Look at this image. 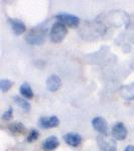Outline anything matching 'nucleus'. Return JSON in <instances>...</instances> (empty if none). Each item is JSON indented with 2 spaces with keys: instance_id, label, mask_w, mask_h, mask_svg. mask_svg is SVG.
Returning <instances> with one entry per match:
<instances>
[{
  "instance_id": "1",
  "label": "nucleus",
  "mask_w": 134,
  "mask_h": 151,
  "mask_svg": "<svg viewBox=\"0 0 134 151\" xmlns=\"http://www.w3.org/2000/svg\"><path fill=\"white\" fill-rule=\"evenodd\" d=\"M67 33H68V28L66 27L65 24L61 22H55L52 26V29H50V38L53 42L60 43L65 40Z\"/></svg>"
},
{
  "instance_id": "2",
  "label": "nucleus",
  "mask_w": 134,
  "mask_h": 151,
  "mask_svg": "<svg viewBox=\"0 0 134 151\" xmlns=\"http://www.w3.org/2000/svg\"><path fill=\"white\" fill-rule=\"evenodd\" d=\"M45 40V31L41 27H35L28 32L26 36V41L30 45H43Z\"/></svg>"
},
{
  "instance_id": "3",
  "label": "nucleus",
  "mask_w": 134,
  "mask_h": 151,
  "mask_svg": "<svg viewBox=\"0 0 134 151\" xmlns=\"http://www.w3.org/2000/svg\"><path fill=\"white\" fill-rule=\"evenodd\" d=\"M97 142L101 151H117L116 142L107 136H98Z\"/></svg>"
},
{
  "instance_id": "4",
  "label": "nucleus",
  "mask_w": 134,
  "mask_h": 151,
  "mask_svg": "<svg viewBox=\"0 0 134 151\" xmlns=\"http://www.w3.org/2000/svg\"><path fill=\"white\" fill-rule=\"evenodd\" d=\"M57 19L58 22L68 25L70 27H77L80 23V18L77 17L76 15L69 13H60L57 15Z\"/></svg>"
},
{
  "instance_id": "5",
  "label": "nucleus",
  "mask_w": 134,
  "mask_h": 151,
  "mask_svg": "<svg viewBox=\"0 0 134 151\" xmlns=\"http://www.w3.org/2000/svg\"><path fill=\"white\" fill-rule=\"evenodd\" d=\"M92 125H93L94 129L96 131H98L102 135H107L108 133V124L107 121L102 117H95L92 120Z\"/></svg>"
},
{
  "instance_id": "6",
  "label": "nucleus",
  "mask_w": 134,
  "mask_h": 151,
  "mask_svg": "<svg viewBox=\"0 0 134 151\" xmlns=\"http://www.w3.org/2000/svg\"><path fill=\"white\" fill-rule=\"evenodd\" d=\"M38 124L41 128L43 129H50L58 127L60 124V120L57 116H50V117H41L38 120Z\"/></svg>"
},
{
  "instance_id": "7",
  "label": "nucleus",
  "mask_w": 134,
  "mask_h": 151,
  "mask_svg": "<svg viewBox=\"0 0 134 151\" xmlns=\"http://www.w3.org/2000/svg\"><path fill=\"white\" fill-rule=\"evenodd\" d=\"M112 135L116 140H124L127 137V129L123 123L118 122L112 128Z\"/></svg>"
},
{
  "instance_id": "8",
  "label": "nucleus",
  "mask_w": 134,
  "mask_h": 151,
  "mask_svg": "<svg viewBox=\"0 0 134 151\" xmlns=\"http://www.w3.org/2000/svg\"><path fill=\"white\" fill-rule=\"evenodd\" d=\"M62 86V81H61L60 77L57 75H52L48 78L47 80V87L48 91L50 92H55Z\"/></svg>"
},
{
  "instance_id": "9",
  "label": "nucleus",
  "mask_w": 134,
  "mask_h": 151,
  "mask_svg": "<svg viewBox=\"0 0 134 151\" xmlns=\"http://www.w3.org/2000/svg\"><path fill=\"white\" fill-rule=\"evenodd\" d=\"M64 139L66 141L67 144H69L70 146H79L82 143V137L80 134H78L76 132H70L67 133L64 136Z\"/></svg>"
},
{
  "instance_id": "10",
  "label": "nucleus",
  "mask_w": 134,
  "mask_h": 151,
  "mask_svg": "<svg viewBox=\"0 0 134 151\" xmlns=\"http://www.w3.org/2000/svg\"><path fill=\"white\" fill-rule=\"evenodd\" d=\"M8 22L10 23V26L13 30V32L15 33L16 35H20L25 31V24H24L22 21L19 20V19H13V18H9Z\"/></svg>"
},
{
  "instance_id": "11",
  "label": "nucleus",
  "mask_w": 134,
  "mask_h": 151,
  "mask_svg": "<svg viewBox=\"0 0 134 151\" xmlns=\"http://www.w3.org/2000/svg\"><path fill=\"white\" fill-rule=\"evenodd\" d=\"M60 145V141L55 136H50L43 141V148L45 151H53Z\"/></svg>"
},
{
  "instance_id": "12",
  "label": "nucleus",
  "mask_w": 134,
  "mask_h": 151,
  "mask_svg": "<svg viewBox=\"0 0 134 151\" xmlns=\"http://www.w3.org/2000/svg\"><path fill=\"white\" fill-rule=\"evenodd\" d=\"M120 95L125 100H133L134 99V83L130 85H125L121 87Z\"/></svg>"
},
{
  "instance_id": "13",
  "label": "nucleus",
  "mask_w": 134,
  "mask_h": 151,
  "mask_svg": "<svg viewBox=\"0 0 134 151\" xmlns=\"http://www.w3.org/2000/svg\"><path fill=\"white\" fill-rule=\"evenodd\" d=\"M20 93L26 99H32L33 98V92L31 89L30 85L28 83H23L20 87Z\"/></svg>"
},
{
  "instance_id": "14",
  "label": "nucleus",
  "mask_w": 134,
  "mask_h": 151,
  "mask_svg": "<svg viewBox=\"0 0 134 151\" xmlns=\"http://www.w3.org/2000/svg\"><path fill=\"white\" fill-rule=\"evenodd\" d=\"M13 100H14V102H15V103L17 104L24 112H29V110H30V104H29L26 100H24L23 98L18 97V96L13 97Z\"/></svg>"
},
{
  "instance_id": "15",
  "label": "nucleus",
  "mask_w": 134,
  "mask_h": 151,
  "mask_svg": "<svg viewBox=\"0 0 134 151\" xmlns=\"http://www.w3.org/2000/svg\"><path fill=\"white\" fill-rule=\"evenodd\" d=\"M8 129L12 133H15V134L25 132V127H24L23 124L20 122H15V123L10 124V125L8 126Z\"/></svg>"
},
{
  "instance_id": "16",
  "label": "nucleus",
  "mask_w": 134,
  "mask_h": 151,
  "mask_svg": "<svg viewBox=\"0 0 134 151\" xmlns=\"http://www.w3.org/2000/svg\"><path fill=\"white\" fill-rule=\"evenodd\" d=\"M12 85H13V83L10 80H1L0 81V89H1V91L3 93H5L8 90H10Z\"/></svg>"
},
{
  "instance_id": "17",
  "label": "nucleus",
  "mask_w": 134,
  "mask_h": 151,
  "mask_svg": "<svg viewBox=\"0 0 134 151\" xmlns=\"http://www.w3.org/2000/svg\"><path fill=\"white\" fill-rule=\"evenodd\" d=\"M38 131L37 130H35V129H33V130H31L30 131V133L28 134V136H27V141L28 142H33V141H35V140H37V138H38Z\"/></svg>"
},
{
  "instance_id": "18",
  "label": "nucleus",
  "mask_w": 134,
  "mask_h": 151,
  "mask_svg": "<svg viewBox=\"0 0 134 151\" xmlns=\"http://www.w3.org/2000/svg\"><path fill=\"white\" fill-rule=\"evenodd\" d=\"M12 113H13V110H12V108L10 107V108H9L8 110L5 111L3 113V115H2V119H3L4 121L10 120V119L12 118Z\"/></svg>"
},
{
  "instance_id": "19",
  "label": "nucleus",
  "mask_w": 134,
  "mask_h": 151,
  "mask_svg": "<svg viewBox=\"0 0 134 151\" xmlns=\"http://www.w3.org/2000/svg\"><path fill=\"white\" fill-rule=\"evenodd\" d=\"M124 151H134V145H128Z\"/></svg>"
}]
</instances>
